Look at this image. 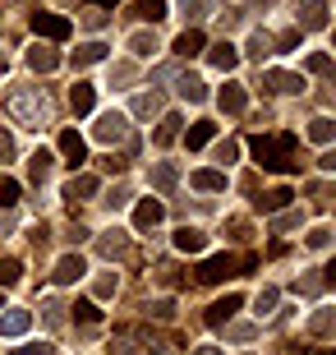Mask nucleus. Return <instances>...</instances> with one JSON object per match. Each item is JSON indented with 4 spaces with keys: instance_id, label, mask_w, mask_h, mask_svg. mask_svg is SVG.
Here are the masks:
<instances>
[{
    "instance_id": "1",
    "label": "nucleus",
    "mask_w": 336,
    "mask_h": 355,
    "mask_svg": "<svg viewBox=\"0 0 336 355\" xmlns=\"http://www.w3.org/2000/svg\"><path fill=\"white\" fill-rule=\"evenodd\" d=\"M290 153H295V134H272V139H254V157H258L263 171H290L295 162H290Z\"/></svg>"
},
{
    "instance_id": "2",
    "label": "nucleus",
    "mask_w": 336,
    "mask_h": 355,
    "mask_svg": "<svg viewBox=\"0 0 336 355\" xmlns=\"http://www.w3.org/2000/svg\"><path fill=\"white\" fill-rule=\"evenodd\" d=\"M5 111H10L19 125H42V120H46V97H42V88H10Z\"/></svg>"
},
{
    "instance_id": "3",
    "label": "nucleus",
    "mask_w": 336,
    "mask_h": 355,
    "mask_svg": "<svg viewBox=\"0 0 336 355\" xmlns=\"http://www.w3.org/2000/svg\"><path fill=\"white\" fill-rule=\"evenodd\" d=\"M92 134H97V144H125L130 139V120H125V111H102Z\"/></svg>"
},
{
    "instance_id": "4",
    "label": "nucleus",
    "mask_w": 336,
    "mask_h": 355,
    "mask_svg": "<svg viewBox=\"0 0 336 355\" xmlns=\"http://www.w3.org/2000/svg\"><path fill=\"white\" fill-rule=\"evenodd\" d=\"M33 33H37V37H46V42H65L69 33H74V24H69V19H60V14H33Z\"/></svg>"
},
{
    "instance_id": "5",
    "label": "nucleus",
    "mask_w": 336,
    "mask_h": 355,
    "mask_svg": "<svg viewBox=\"0 0 336 355\" xmlns=\"http://www.w3.org/2000/svg\"><path fill=\"white\" fill-rule=\"evenodd\" d=\"M235 268H240L235 254H217V259H207V263L198 268V282H226V277H235Z\"/></svg>"
},
{
    "instance_id": "6",
    "label": "nucleus",
    "mask_w": 336,
    "mask_h": 355,
    "mask_svg": "<svg viewBox=\"0 0 336 355\" xmlns=\"http://www.w3.org/2000/svg\"><path fill=\"white\" fill-rule=\"evenodd\" d=\"M295 19H299V28H327V0H299L295 5Z\"/></svg>"
},
{
    "instance_id": "7",
    "label": "nucleus",
    "mask_w": 336,
    "mask_h": 355,
    "mask_svg": "<svg viewBox=\"0 0 336 355\" xmlns=\"http://www.w3.org/2000/svg\"><path fill=\"white\" fill-rule=\"evenodd\" d=\"M97 189H102V180H97V175H74V180L65 184V203H69V208H78V203H88Z\"/></svg>"
},
{
    "instance_id": "8",
    "label": "nucleus",
    "mask_w": 336,
    "mask_h": 355,
    "mask_svg": "<svg viewBox=\"0 0 336 355\" xmlns=\"http://www.w3.org/2000/svg\"><path fill=\"white\" fill-rule=\"evenodd\" d=\"M83 272H88V263H83L78 254H65V259L55 263L51 282H55V286H74V282H78V277H83Z\"/></svg>"
},
{
    "instance_id": "9",
    "label": "nucleus",
    "mask_w": 336,
    "mask_h": 355,
    "mask_svg": "<svg viewBox=\"0 0 336 355\" xmlns=\"http://www.w3.org/2000/svg\"><path fill=\"white\" fill-rule=\"evenodd\" d=\"M28 65L37 69V74H51V69H60V51H51L46 42H33L28 46Z\"/></svg>"
},
{
    "instance_id": "10",
    "label": "nucleus",
    "mask_w": 336,
    "mask_h": 355,
    "mask_svg": "<svg viewBox=\"0 0 336 355\" xmlns=\"http://www.w3.org/2000/svg\"><path fill=\"white\" fill-rule=\"evenodd\" d=\"M161 217H166V203H161V198H143L139 208H134V226H139V231H152Z\"/></svg>"
},
{
    "instance_id": "11",
    "label": "nucleus",
    "mask_w": 336,
    "mask_h": 355,
    "mask_svg": "<svg viewBox=\"0 0 336 355\" xmlns=\"http://www.w3.org/2000/svg\"><path fill=\"white\" fill-rule=\"evenodd\" d=\"M207 65L221 69V74H231V69L240 65V46H231V42H217V46L207 51Z\"/></svg>"
},
{
    "instance_id": "12",
    "label": "nucleus",
    "mask_w": 336,
    "mask_h": 355,
    "mask_svg": "<svg viewBox=\"0 0 336 355\" xmlns=\"http://www.w3.org/2000/svg\"><path fill=\"white\" fill-rule=\"evenodd\" d=\"M240 304H245V300H240V295H221L217 304H207V323H212V328H221V323H231V318H235V309H240Z\"/></svg>"
},
{
    "instance_id": "13",
    "label": "nucleus",
    "mask_w": 336,
    "mask_h": 355,
    "mask_svg": "<svg viewBox=\"0 0 336 355\" xmlns=\"http://www.w3.org/2000/svg\"><path fill=\"white\" fill-rule=\"evenodd\" d=\"M217 106L226 111V116H240V111L249 106V97H245V88H240V83H226V88L217 92Z\"/></svg>"
},
{
    "instance_id": "14",
    "label": "nucleus",
    "mask_w": 336,
    "mask_h": 355,
    "mask_svg": "<svg viewBox=\"0 0 336 355\" xmlns=\"http://www.w3.org/2000/svg\"><path fill=\"white\" fill-rule=\"evenodd\" d=\"M33 328V314L28 309H10V314H0V337H24Z\"/></svg>"
},
{
    "instance_id": "15",
    "label": "nucleus",
    "mask_w": 336,
    "mask_h": 355,
    "mask_svg": "<svg viewBox=\"0 0 336 355\" xmlns=\"http://www.w3.org/2000/svg\"><path fill=\"white\" fill-rule=\"evenodd\" d=\"M175 250H180V254H203L207 236L198 231V226H180V231H175Z\"/></svg>"
},
{
    "instance_id": "16",
    "label": "nucleus",
    "mask_w": 336,
    "mask_h": 355,
    "mask_svg": "<svg viewBox=\"0 0 336 355\" xmlns=\"http://www.w3.org/2000/svg\"><path fill=\"white\" fill-rule=\"evenodd\" d=\"M148 180H152V189H161V194H170V189H175V180H180V171H175L170 162H157L152 171H148Z\"/></svg>"
},
{
    "instance_id": "17",
    "label": "nucleus",
    "mask_w": 336,
    "mask_h": 355,
    "mask_svg": "<svg viewBox=\"0 0 336 355\" xmlns=\"http://www.w3.org/2000/svg\"><path fill=\"white\" fill-rule=\"evenodd\" d=\"M272 92H304V74H285V69H267Z\"/></svg>"
},
{
    "instance_id": "18",
    "label": "nucleus",
    "mask_w": 336,
    "mask_h": 355,
    "mask_svg": "<svg viewBox=\"0 0 336 355\" xmlns=\"http://www.w3.org/2000/svg\"><path fill=\"white\" fill-rule=\"evenodd\" d=\"M175 139H180V116L170 111V116H161V125H157V134H152V144L157 148H170Z\"/></svg>"
},
{
    "instance_id": "19",
    "label": "nucleus",
    "mask_w": 336,
    "mask_h": 355,
    "mask_svg": "<svg viewBox=\"0 0 336 355\" xmlns=\"http://www.w3.org/2000/svg\"><path fill=\"white\" fill-rule=\"evenodd\" d=\"M92 102H97V88H92V83H74V88H69V106H74L78 116H88Z\"/></svg>"
},
{
    "instance_id": "20",
    "label": "nucleus",
    "mask_w": 336,
    "mask_h": 355,
    "mask_svg": "<svg viewBox=\"0 0 336 355\" xmlns=\"http://www.w3.org/2000/svg\"><path fill=\"white\" fill-rule=\"evenodd\" d=\"M55 171V157L51 153H33V162H28V175H33V184H46Z\"/></svg>"
},
{
    "instance_id": "21",
    "label": "nucleus",
    "mask_w": 336,
    "mask_h": 355,
    "mask_svg": "<svg viewBox=\"0 0 336 355\" xmlns=\"http://www.w3.org/2000/svg\"><path fill=\"white\" fill-rule=\"evenodd\" d=\"M130 14L143 19V24H161V19H166V0H139Z\"/></svg>"
},
{
    "instance_id": "22",
    "label": "nucleus",
    "mask_w": 336,
    "mask_h": 355,
    "mask_svg": "<svg viewBox=\"0 0 336 355\" xmlns=\"http://www.w3.org/2000/svg\"><path fill=\"white\" fill-rule=\"evenodd\" d=\"M175 88H180L184 102H207V83L194 79V74H180V79H175Z\"/></svg>"
},
{
    "instance_id": "23",
    "label": "nucleus",
    "mask_w": 336,
    "mask_h": 355,
    "mask_svg": "<svg viewBox=\"0 0 336 355\" xmlns=\"http://www.w3.org/2000/svg\"><path fill=\"white\" fill-rule=\"evenodd\" d=\"M97 245H102L106 259H125V254H130V240H125V231H106Z\"/></svg>"
},
{
    "instance_id": "24",
    "label": "nucleus",
    "mask_w": 336,
    "mask_h": 355,
    "mask_svg": "<svg viewBox=\"0 0 336 355\" xmlns=\"http://www.w3.org/2000/svg\"><path fill=\"white\" fill-rule=\"evenodd\" d=\"M97 60H106L102 42H83V46L74 51V69H88V65H97Z\"/></svg>"
},
{
    "instance_id": "25",
    "label": "nucleus",
    "mask_w": 336,
    "mask_h": 355,
    "mask_svg": "<svg viewBox=\"0 0 336 355\" xmlns=\"http://www.w3.org/2000/svg\"><path fill=\"white\" fill-rule=\"evenodd\" d=\"M60 153H65L69 162H83V153H88L83 134H78V130H65V134H60Z\"/></svg>"
},
{
    "instance_id": "26",
    "label": "nucleus",
    "mask_w": 336,
    "mask_h": 355,
    "mask_svg": "<svg viewBox=\"0 0 336 355\" xmlns=\"http://www.w3.org/2000/svg\"><path fill=\"white\" fill-rule=\"evenodd\" d=\"M194 189H203V194L226 189V171H194Z\"/></svg>"
},
{
    "instance_id": "27",
    "label": "nucleus",
    "mask_w": 336,
    "mask_h": 355,
    "mask_svg": "<svg viewBox=\"0 0 336 355\" xmlns=\"http://www.w3.org/2000/svg\"><path fill=\"white\" fill-rule=\"evenodd\" d=\"M175 51L180 55H198L203 51V33H198V28H184L180 37H175Z\"/></svg>"
},
{
    "instance_id": "28",
    "label": "nucleus",
    "mask_w": 336,
    "mask_h": 355,
    "mask_svg": "<svg viewBox=\"0 0 336 355\" xmlns=\"http://www.w3.org/2000/svg\"><path fill=\"white\" fill-rule=\"evenodd\" d=\"M285 203H290V189L281 184V189H267V194L258 198V212H281Z\"/></svg>"
},
{
    "instance_id": "29",
    "label": "nucleus",
    "mask_w": 336,
    "mask_h": 355,
    "mask_svg": "<svg viewBox=\"0 0 336 355\" xmlns=\"http://www.w3.org/2000/svg\"><path fill=\"white\" fill-rule=\"evenodd\" d=\"M212 134H217V125H212V120H198L194 130L184 134V144H189V148H203V144H212Z\"/></svg>"
},
{
    "instance_id": "30",
    "label": "nucleus",
    "mask_w": 336,
    "mask_h": 355,
    "mask_svg": "<svg viewBox=\"0 0 336 355\" xmlns=\"http://www.w3.org/2000/svg\"><path fill=\"white\" fill-rule=\"evenodd\" d=\"M276 300H281V291H276V286H263L258 291V295H254V314H272V309H276Z\"/></svg>"
},
{
    "instance_id": "31",
    "label": "nucleus",
    "mask_w": 336,
    "mask_h": 355,
    "mask_svg": "<svg viewBox=\"0 0 336 355\" xmlns=\"http://www.w3.org/2000/svg\"><path fill=\"white\" fill-rule=\"evenodd\" d=\"M19 194H24V184L14 180V175H0V208H14Z\"/></svg>"
},
{
    "instance_id": "32",
    "label": "nucleus",
    "mask_w": 336,
    "mask_h": 355,
    "mask_svg": "<svg viewBox=\"0 0 336 355\" xmlns=\"http://www.w3.org/2000/svg\"><path fill=\"white\" fill-rule=\"evenodd\" d=\"M130 51L139 55V60H148V55H157V37H152V33H134V37H130Z\"/></svg>"
},
{
    "instance_id": "33",
    "label": "nucleus",
    "mask_w": 336,
    "mask_h": 355,
    "mask_svg": "<svg viewBox=\"0 0 336 355\" xmlns=\"http://www.w3.org/2000/svg\"><path fill=\"white\" fill-rule=\"evenodd\" d=\"M332 134H336V125H332V120H327V116H318V120H313V125H309V139H313V144H332Z\"/></svg>"
},
{
    "instance_id": "34",
    "label": "nucleus",
    "mask_w": 336,
    "mask_h": 355,
    "mask_svg": "<svg viewBox=\"0 0 336 355\" xmlns=\"http://www.w3.org/2000/svg\"><path fill=\"white\" fill-rule=\"evenodd\" d=\"M116 286H120V277H116V272H102L97 282H92V291H97V300H111V295H116Z\"/></svg>"
},
{
    "instance_id": "35",
    "label": "nucleus",
    "mask_w": 336,
    "mask_h": 355,
    "mask_svg": "<svg viewBox=\"0 0 336 355\" xmlns=\"http://www.w3.org/2000/svg\"><path fill=\"white\" fill-rule=\"evenodd\" d=\"M304 245H309V250H327V245H332V226H313L309 236H304Z\"/></svg>"
},
{
    "instance_id": "36",
    "label": "nucleus",
    "mask_w": 336,
    "mask_h": 355,
    "mask_svg": "<svg viewBox=\"0 0 336 355\" xmlns=\"http://www.w3.org/2000/svg\"><path fill=\"white\" fill-rule=\"evenodd\" d=\"M332 323H336V318H332V309H318V314L309 318V328H313V337H327V332H332Z\"/></svg>"
},
{
    "instance_id": "37",
    "label": "nucleus",
    "mask_w": 336,
    "mask_h": 355,
    "mask_svg": "<svg viewBox=\"0 0 336 355\" xmlns=\"http://www.w3.org/2000/svg\"><path fill=\"white\" fill-rule=\"evenodd\" d=\"M304 65H309V74H332V55H327V51H313Z\"/></svg>"
},
{
    "instance_id": "38",
    "label": "nucleus",
    "mask_w": 336,
    "mask_h": 355,
    "mask_svg": "<svg viewBox=\"0 0 336 355\" xmlns=\"http://www.w3.org/2000/svg\"><path fill=\"white\" fill-rule=\"evenodd\" d=\"M19 272H24V268H19V259H0V282H5V286H14V282H19Z\"/></svg>"
},
{
    "instance_id": "39",
    "label": "nucleus",
    "mask_w": 336,
    "mask_h": 355,
    "mask_svg": "<svg viewBox=\"0 0 336 355\" xmlns=\"http://www.w3.org/2000/svg\"><path fill=\"white\" fill-rule=\"evenodd\" d=\"M74 318H83V323H97V318H102V309H97L92 300H78V304H74Z\"/></svg>"
},
{
    "instance_id": "40",
    "label": "nucleus",
    "mask_w": 336,
    "mask_h": 355,
    "mask_svg": "<svg viewBox=\"0 0 336 355\" xmlns=\"http://www.w3.org/2000/svg\"><path fill=\"white\" fill-rule=\"evenodd\" d=\"M267 51H272V37H267V33H254V37H249V55H258V60H263Z\"/></svg>"
},
{
    "instance_id": "41",
    "label": "nucleus",
    "mask_w": 336,
    "mask_h": 355,
    "mask_svg": "<svg viewBox=\"0 0 336 355\" xmlns=\"http://www.w3.org/2000/svg\"><path fill=\"white\" fill-rule=\"evenodd\" d=\"M134 116H157V97L139 92V97H134Z\"/></svg>"
},
{
    "instance_id": "42",
    "label": "nucleus",
    "mask_w": 336,
    "mask_h": 355,
    "mask_svg": "<svg viewBox=\"0 0 336 355\" xmlns=\"http://www.w3.org/2000/svg\"><path fill=\"white\" fill-rule=\"evenodd\" d=\"M235 157H240V144H231V139H226V144H217V162H221V166H231Z\"/></svg>"
},
{
    "instance_id": "43",
    "label": "nucleus",
    "mask_w": 336,
    "mask_h": 355,
    "mask_svg": "<svg viewBox=\"0 0 336 355\" xmlns=\"http://www.w3.org/2000/svg\"><path fill=\"white\" fill-rule=\"evenodd\" d=\"M10 157H14V134L0 130V162H10Z\"/></svg>"
},
{
    "instance_id": "44",
    "label": "nucleus",
    "mask_w": 336,
    "mask_h": 355,
    "mask_svg": "<svg viewBox=\"0 0 336 355\" xmlns=\"http://www.w3.org/2000/svg\"><path fill=\"white\" fill-rule=\"evenodd\" d=\"M134 79V65H111V83H130Z\"/></svg>"
},
{
    "instance_id": "45",
    "label": "nucleus",
    "mask_w": 336,
    "mask_h": 355,
    "mask_svg": "<svg viewBox=\"0 0 336 355\" xmlns=\"http://www.w3.org/2000/svg\"><path fill=\"white\" fill-rule=\"evenodd\" d=\"M55 346H46V342H28V346H19V355H51Z\"/></svg>"
},
{
    "instance_id": "46",
    "label": "nucleus",
    "mask_w": 336,
    "mask_h": 355,
    "mask_svg": "<svg viewBox=\"0 0 336 355\" xmlns=\"http://www.w3.org/2000/svg\"><path fill=\"white\" fill-rule=\"evenodd\" d=\"M148 314H157V318H170V314H175V304H170V300H157V304H148Z\"/></svg>"
},
{
    "instance_id": "47",
    "label": "nucleus",
    "mask_w": 336,
    "mask_h": 355,
    "mask_svg": "<svg viewBox=\"0 0 336 355\" xmlns=\"http://www.w3.org/2000/svg\"><path fill=\"white\" fill-rule=\"evenodd\" d=\"M83 28H106V14L102 10H88V14H83Z\"/></svg>"
},
{
    "instance_id": "48",
    "label": "nucleus",
    "mask_w": 336,
    "mask_h": 355,
    "mask_svg": "<svg viewBox=\"0 0 336 355\" xmlns=\"http://www.w3.org/2000/svg\"><path fill=\"white\" fill-rule=\"evenodd\" d=\"M194 355H221V351H217V346H198Z\"/></svg>"
},
{
    "instance_id": "49",
    "label": "nucleus",
    "mask_w": 336,
    "mask_h": 355,
    "mask_svg": "<svg viewBox=\"0 0 336 355\" xmlns=\"http://www.w3.org/2000/svg\"><path fill=\"white\" fill-rule=\"evenodd\" d=\"M97 5H120V0H92V10H97Z\"/></svg>"
},
{
    "instance_id": "50",
    "label": "nucleus",
    "mask_w": 336,
    "mask_h": 355,
    "mask_svg": "<svg viewBox=\"0 0 336 355\" xmlns=\"http://www.w3.org/2000/svg\"><path fill=\"white\" fill-rule=\"evenodd\" d=\"M0 74H5V51H0Z\"/></svg>"
},
{
    "instance_id": "51",
    "label": "nucleus",
    "mask_w": 336,
    "mask_h": 355,
    "mask_svg": "<svg viewBox=\"0 0 336 355\" xmlns=\"http://www.w3.org/2000/svg\"><path fill=\"white\" fill-rule=\"evenodd\" d=\"M0 309H5V300H0Z\"/></svg>"
},
{
    "instance_id": "52",
    "label": "nucleus",
    "mask_w": 336,
    "mask_h": 355,
    "mask_svg": "<svg viewBox=\"0 0 336 355\" xmlns=\"http://www.w3.org/2000/svg\"><path fill=\"white\" fill-rule=\"evenodd\" d=\"M323 355H332V351H323Z\"/></svg>"
}]
</instances>
